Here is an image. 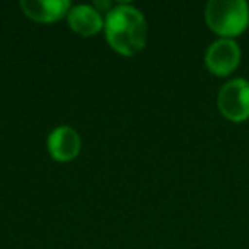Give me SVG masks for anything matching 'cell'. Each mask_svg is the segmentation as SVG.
Wrapping results in <instances>:
<instances>
[{
	"instance_id": "6da1fadb",
	"label": "cell",
	"mask_w": 249,
	"mask_h": 249,
	"mask_svg": "<svg viewBox=\"0 0 249 249\" xmlns=\"http://www.w3.org/2000/svg\"><path fill=\"white\" fill-rule=\"evenodd\" d=\"M106 39L118 53L132 56L145 46L147 21L137 7L130 4L111 9L104 22Z\"/></svg>"
},
{
	"instance_id": "7a4b0ae2",
	"label": "cell",
	"mask_w": 249,
	"mask_h": 249,
	"mask_svg": "<svg viewBox=\"0 0 249 249\" xmlns=\"http://www.w3.org/2000/svg\"><path fill=\"white\" fill-rule=\"evenodd\" d=\"M205 19L212 31L232 39L249 26V5L244 0H210Z\"/></svg>"
},
{
	"instance_id": "3957f363",
	"label": "cell",
	"mask_w": 249,
	"mask_h": 249,
	"mask_svg": "<svg viewBox=\"0 0 249 249\" xmlns=\"http://www.w3.org/2000/svg\"><path fill=\"white\" fill-rule=\"evenodd\" d=\"M220 113L231 121H244L249 118V82L246 79H232L220 87L217 97Z\"/></svg>"
},
{
	"instance_id": "277c9868",
	"label": "cell",
	"mask_w": 249,
	"mask_h": 249,
	"mask_svg": "<svg viewBox=\"0 0 249 249\" xmlns=\"http://www.w3.org/2000/svg\"><path fill=\"white\" fill-rule=\"evenodd\" d=\"M241 62V48L231 38H220L213 41L207 50L205 63L215 75H229L237 69Z\"/></svg>"
},
{
	"instance_id": "5b68a950",
	"label": "cell",
	"mask_w": 249,
	"mask_h": 249,
	"mask_svg": "<svg viewBox=\"0 0 249 249\" xmlns=\"http://www.w3.org/2000/svg\"><path fill=\"white\" fill-rule=\"evenodd\" d=\"M48 150L53 159L65 162L72 160L80 152V137L70 126H58L48 137Z\"/></svg>"
},
{
	"instance_id": "8992f818",
	"label": "cell",
	"mask_w": 249,
	"mask_h": 249,
	"mask_svg": "<svg viewBox=\"0 0 249 249\" xmlns=\"http://www.w3.org/2000/svg\"><path fill=\"white\" fill-rule=\"evenodd\" d=\"M69 0H22L21 9L28 18L39 22L58 21L69 11Z\"/></svg>"
},
{
	"instance_id": "52a82bcc",
	"label": "cell",
	"mask_w": 249,
	"mask_h": 249,
	"mask_svg": "<svg viewBox=\"0 0 249 249\" xmlns=\"http://www.w3.org/2000/svg\"><path fill=\"white\" fill-rule=\"evenodd\" d=\"M69 24L75 33L84 36L96 35L103 28V18L90 5H77L69 12Z\"/></svg>"
}]
</instances>
